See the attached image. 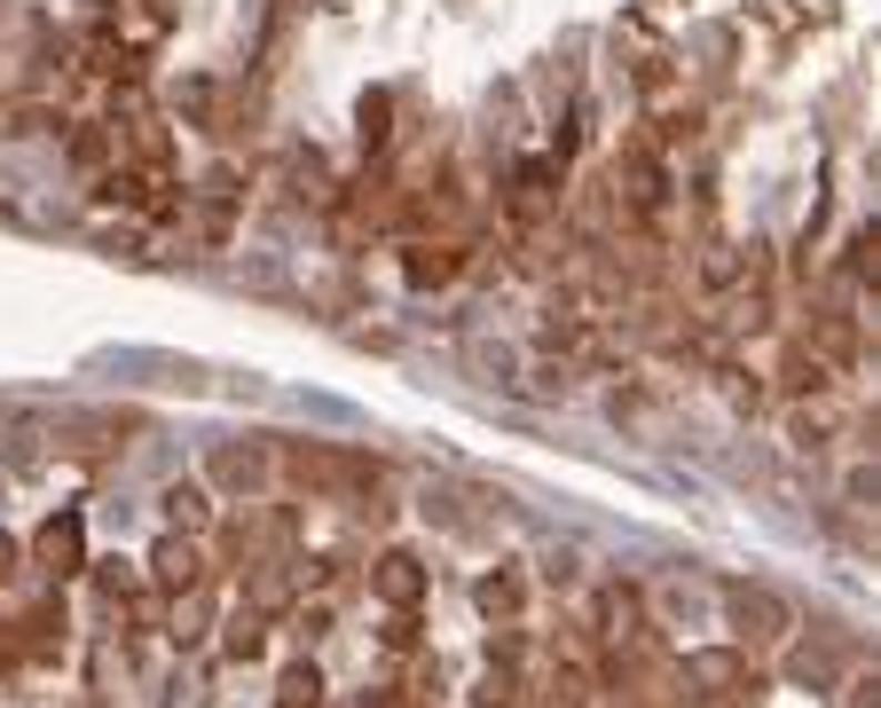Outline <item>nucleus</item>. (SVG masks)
Listing matches in <instances>:
<instances>
[{
  "label": "nucleus",
  "instance_id": "nucleus-1",
  "mask_svg": "<svg viewBox=\"0 0 881 708\" xmlns=\"http://www.w3.org/2000/svg\"><path fill=\"white\" fill-rule=\"evenodd\" d=\"M284 473L307 481V488H323V496H346V488H371L378 481L371 457H346V449H284Z\"/></svg>",
  "mask_w": 881,
  "mask_h": 708
},
{
  "label": "nucleus",
  "instance_id": "nucleus-2",
  "mask_svg": "<svg viewBox=\"0 0 881 708\" xmlns=\"http://www.w3.org/2000/svg\"><path fill=\"white\" fill-rule=\"evenodd\" d=\"M725 606H732L740 638H756V646H779L787 630H796V606H787L779 590H763V583H732V590H725Z\"/></svg>",
  "mask_w": 881,
  "mask_h": 708
},
{
  "label": "nucleus",
  "instance_id": "nucleus-3",
  "mask_svg": "<svg viewBox=\"0 0 881 708\" xmlns=\"http://www.w3.org/2000/svg\"><path fill=\"white\" fill-rule=\"evenodd\" d=\"M371 590H378V598H386L394 614H409V606L425 598V567H417L409 552H386V559L371 567Z\"/></svg>",
  "mask_w": 881,
  "mask_h": 708
},
{
  "label": "nucleus",
  "instance_id": "nucleus-4",
  "mask_svg": "<svg viewBox=\"0 0 881 708\" xmlns=\"http://www.w3.org/2000/svg\"><path fill=\"white\" fill-rule=\"evenodd\" d=\"M213 481H229V488H260V481H269V457H252V449H221V457H213Z\"/></svg>",
  "mask_w": 881,
  "mask_h": 708
},
{
  "label": "nucleus",
  "instance_id": "nucleus-5",
  "mask_svg": "<svg viewBox=\"0 0 881 708\" xmlns=\"http://www.w3.org/2000/svg\"><path fill=\"white\" fill-rule=\"evenodd\" d=\"M150 567H158V583H165V590H190V583H198V552H190V544H158V559H150Z\"/></svg>",
  "mask_w": 881,
  "mask_h": 708
},
{
  "label": "nucleus",
  "instance_id": "nucleus-6",
  "mask_svg": "<svg viewBox=\"0 0 881 708\" xmlns=\"http://www.w3.org/2000/svg\"><path fill=\"white\" fill-rule=\"evenodd\" d=\"M40 559H48V567H79V519H71V512H63V519H48Z\"/></svg>",
  "mask_w": 881,
  "mask_h": 708
},
{
  "label": "nucleus",
  "instance_id": "nucleus-7",
  "mask_svg": "<svg viewBox=\"0 0 881 708\" xmlns=\"http://www.w3.org/2000/svg\"><path fill=\"white\" fill-rule=\"evenodd\" d=\"M315 700H323V677H315V669H284L276 708H315Z\"/></svg>",
  "mask_w": 881,
  "mask_h": 708
},
{
  "label": "nucleus",
  "instance_id": "nucleus-8",
  "mask_svg": "<svg viewBox=\"0 0 881 708\" xmlns=\"http://www.w3.org/2000/svg\"><path fill=\"white\" fill-rule=\"evenodd\" d=\"M165 512H173V527H205V519H213L205 488H165Z\"/></svg>",
  "mask_w": 881,
  "mask_h": 708
},
{
  "label": "nucleus",
  "instance_id": "nucleus-9",
  "mask_svg": "<svg viewBox=\"0 0 881 708\" xmlns=\"http://www.w3.org/2000/svg\"><path fill=\"white\" fill-rule=\"evenodd\" d=\"M480 606L488 614H519V575H488L480 583Z\"/></svg>",
  "mask_w": 881,
  "mask_h": 708
},
{
  "label": "nucleus",
  "instance_id": "nucleus-10",
  "mask_svg": "<svg viewBox=\"0 0 881 708\" xmlns=\"http://www.w3.org/2000/svg\"><path fill=\"white\" fill-rule=\"evenodd\" d=\"M796 433H803V441H811V449H819V441L834 433V409H827V402H819V409H803V417H796Z\"/></svg>",
  "mask_w": 881,
  "mask_h": 708
},
{
  "label": "nucleus",
  "instance_id": "nucleus-11",
  "mask_svg": "<svg viewBox=\"0 0 881 708\" xmlns=\"http://www.w3.org/2000/svg\"><path fill=\"white\" fill-rule=\"evenodd\" d=\"M480 708H512V677H488L480 685Z\"/></svg>",
  "mask_w": 881,
  "mask_h": 708
}]
</instances>
